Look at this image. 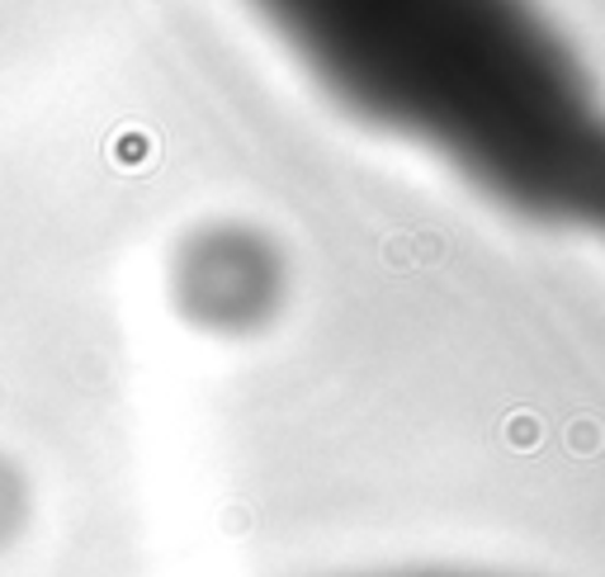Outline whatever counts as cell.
Returning a JSON list of instances; mask_svg holds the SVG:
<instances>
[{
    "mask_svg": "<svg viewBox=\"0 0 605 577\" xmlns=\"http://www.w3.org/2000/svg\"><path fill=\"white\" fill-rule=\"evenodd\" d=\"M322 95L530 223H605V95L539 0H251Z\"/></svg>",
    "mask_w": 605,
    "mask_h": 577,
    "instance_id": "6da1fadb",
    "label": "cell"
},
{
    "mask_svg": "<svg viewBox=\"0 0 605 577\" xmlns=\"http://www.w3.org/2000/svg\"><path fill=\"white\" fill-rule=\"evenodd\" d=\"M601 233H605V223H601Z\"/></svg>",
    "mask_w": 605,
    "mask_h": 577,
    "instance_id": "7a4b0ae2",
    "label": "cell"
}]
</instances>
